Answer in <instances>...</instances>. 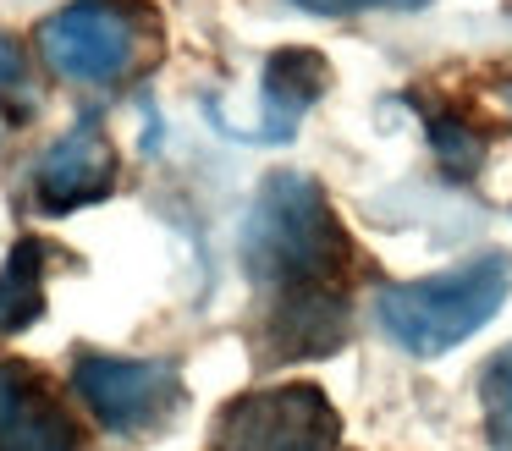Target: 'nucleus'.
Returning a JSON list of instances; mask_svg holds the SVG:
<instances>
[{
    "label": "nucleus",
    "mask_w": 512,
    "mask_h": 451,
    "mask_svg": "<svg viewBox=\"0 0 512 451\" xmlns=\"http://www.w3.org/2000/svg\"><path fill=\"white\" fill-rule=\"evenodd\" d=\"M237 259L254 286L309 292V286H342L358 248L331 193L309 171H270L243 215Z\"/></svg>",
    "instance_id": "nucleus-1"
},
{
    "label": "nucleus",
    "mask_w": 512,
    "mask_h": 451,
    "mask_svg": "<svg viewBox=\"0 0 512 451\" xmlns=\"http://www.w3.org/2000/svg\"><path fill=\"white\" fill-rule=\"evenodd\" d=\"M512 297V259L479 253L457 270L424 275V281H386L375 286V325L397 341L408 358H441L501 314Z\"/></svg>",
    "instance_id": "nucleus-2"
},
{
    "label": "nucleus",
    "mask_w": 512,
    "mask_h": 451,
    "mask_svg": "<svg viewBox=\"0 0 512 451\" xmlns=\"http://www.w3.org/2000/svg\"><path fill=\"white\" fill-rule=\"evenodd\" d=\"M45 66L83 88H116L144 66V17L122 0H72L34 28Z\"/></svg>",
    "instance_id": "nucleus-3"
},
{
    "label": "nucleus",
    "mask_w": 512,
    "mask_h": 451,
    "mask_svg": "<svg viewBox=\"0 0 512 451\" xmlns=\"http://www.w3.org/2000/svg\"><path fill=\"white\" fill-rule=\"evenodd\" d=\"M342 418L331 396L309 380L243 391L221 407L210 429V451H336Z\"/></svg>",
    "instance_id": "nucleus-4"
},
{
    "label": "nucleus",
    "mask_w": 512,
    "mask_h": 451,
    "mask_svg": "<svg viewBox=\"0 0 512 451\" xmlns=\"http://www.w3.org/2000/svg\"><path fill=\"white\" fill-rule=\"evenodd\" d=\"M72 391L111 435H149L177 418L188 402L182 369L166 358H116V352H78L72 358Z\"/></svg>",
    "instance_id": "nucleus-5"
},
{
    "label": "nucleus",
    "mask_w": 512,
    "mask_h": 451,
    "mask_svg": "<svg viewBox=\"0 0 512 451\" xmlns=\"http://www.w3.org/2000/svg\"><path fill=\"white\" fill-rule=\"evenodd\" d=\"M116 171H122V160H116L111 132L100 127L94 110H83V116L39 154L34 204L45 209V215H72V209H83V204H100V198L116 193Z\"/></svg>",
    "instance_id": "nucleus-6"
},
{
    "label": "nucleus",
    "mask_w": 512,
    "mask_h": 451,
    "mask_svg": "<svg viewBox=\"0 0 512 451\" xmlns=\"http://www.w3.org/2000/svg\"><path fill=\"white\" fill-rule=\"evenodd\" d=\"M353 341V308L342 286H309V292H276L254 330L259 363H303L331 358L336 347Z\"/></svg>",
    "instance_id": "nucleus-7"
},
{
    "label": "nucleus",
    "mask_w": 512,
    "mask_h": 451,
    "mask_svg": "<svg viewBox=\"0 0 512 451\" xmlns=\"http://www.w3.org/2000/svg\"><path fill=\"white\" fill-rule=\"evenodd\" d=\"M336 72L320 50L309 44H287V50H270L265 55V72H259V143H292L314 105L331 94Z\"/></svg>",
    "instance_id": "nucleus-8"
},
{
    "label": "nucleus",
    "mask_w": 512,
    "mask_h": 451,
    "mask_svg": "<svg viewBox=\"0 0 512 451\" xmlns=\"http://www.w3.org/2000/svg\"><path fill=\"white\" fill-rule=\"evenodd\" d=\"M45 319V242L23 237L0 264V336Z\"/></svg>",
    "instance_id": "nucleus-9"
},
{
    "label": "nucleus",
    "mask_w": 512,
    "mask_h": 451,
    "mask_svg": "<svg viewBox=\"0 0 512 451\" xmlns=\"http://www.w3.org/2000/svg\"><path fill=\"white\" fill-rule=\"evenodd\" d=\"M419 116H424V138H430V154H435L446 182L479 176V165H485V154H490V132L479 127V121H468V110L424 105V99H419Z\"/></svg>",
    "instance_id": "nucleus-10"
},
{
    "label": "nucleus",
    "mask_w": 512,
    "mask_h": 451,
    "mask_svg": "<svg viewBox=\"0 0 512 451\" xmlns=\"http://www.w3.org/2000/svg\"><path fill=\"white\" fill-rule=\"evenodd\" d=\"M0 451H78V429L45 391L28 385L23 407L12 413V424L0 435Z\"/></svg>",
    "instance_id": "nucleus-11"
},
{
    "label": "nucleus",
    "mask_w": 512,
    "mask_h": 451,
    "mask_svg": "<svg viewBox=\"0 0 512 451\" xmlns=\"http://www.w3.org/2000/svg\"><path fill=\"white\" fill-rule=\"evenodd\" d=\"M479 413H485L490 451H512V341L490 352V363L479 369Z\"/></svg>",
    "instance_id": "nucleus-12"
},
{
    "label": "nucleus",
    "mask_w": 512,
    "mask_h": 451,
    "mask_svg": "<svg viewBox=\"0 0 512 451\" xmlns=\"http://www.w3.org/2000/svg\"><path fill=\"white\" fill-rule=\"evenodd\" d=\"M292 6L314 17H358V11H413L424 0H292Z\"/></svg>",
    "instance_id": "nucleus-13"
},
{
    "label": "nucleus",
    "mask_w": 512,
    "mask_h": 451,
    "mask_svg": "<svg viewBox=\"0 0 512 451\" xmlns=\"http://www.w3.org/2000/svg\"><path fill=\"white\" fill-rule=\"evenodd\" d=\"M23 396H28V374L17 369V363H0V435H6L12 413L23 407Z\"/></svg>",
    "instance_id": "nucleus-14"
},
{
    "label": "nucleus",
    "mask_w": 512,
    "mask_h": 451,
    "mask_svg": "<svg viewBox=\"0 0 512 451\" xmlns=\"http://www.w3.org/2000/svg\"><path fill=\"white\" fill-rule=\"evenodd\" d=\"M17 77H23V44L0 28V88H12Z\"/></svg>",
    "instance_id": "nucleus-15"
},
{
    "label": "nucleus",
    "mask_w": 512,
    "mask_h": 451,
    "mask_svg": "<svg viewBox=\"0 0 512 451\" xmlns=\"http://www.w3.org/2000/svg\"><path fill=\"white\" fill-rule=\"evenodd\" d=\"M0 143H6V116H0Z\"/></svg>",
    "instance_id": "nucleus-16"
},
{
    "label": "nucleus",
    "mask_w": 512,
    "mask_h": 451,
    "mask_svg": "<svg viewBox=\"0 0 512 451\" xmlns=\"http://www.w3.org/2000/svg\"><path fill=\"white\" fill-rule=\"evenodd\" d=\"M507 105H512V88H507Z\"/></svg>",
    "instance_id": "nucleus-17"
}]
</instances>
